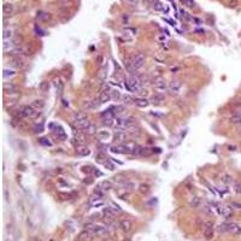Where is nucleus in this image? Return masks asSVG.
Listing matches in <instances>:
<instances>
[{"label":"nucleus","mask_w":241,"mask_h":241,"mask_svg":"<svg viewBox=\"0 0 241 241\" xmlns=\"http://www.w3.org/2000/svg\"><path fill=\"white\" fill-rule=\"evenodd\" d=\"M16 75V70L15 69H4V77L7 78V77H12Z\"/></svg>","instance_id":"obj_35"},{"label":"nucleus","mask_w":241,"mask_h":241,"mask_svg":"<svg viewBox=\"0 0 241 241\" xmlns=\"http://www.w3.org/2000/svg\"><path fill=\"white\" fill-rule=\"evenodd\" d=\"M217 232L218 233H232L235 235H240L241 234V225L238 223L234 222H225L222 223L217 227Z\"/></svg>","instance_id":"obj_1"},{"label":"nucleus","mask_w":241,"mask_h":241,"mask_svg":"<svg viewBox=\"0 0 241 241\" xmlns=\"http://www.w3.org/2000/svg\"><path fill=\"white\" fill-rule=\"evenodd\" d=\"M154 87H156V89H157L158 93L165 92L168 88H169V86H168V83L165 82L164 78H158L157 81L154 82Z\"/></svg>","instance_id":"obj_9"},{"label":"nucleus","mask_w":241,"mask_h":241,"mask_svg":"<svg viewBox=\"0 0 241 241\" xmlns=\"http://www.w3.org/2000/svg\"><path fill=\"white\" fill-rule=\"evenodd\" d=\"M122 102H123V104H124L125 106H128V105H133V104H135V99H133L130 95L125 94V95H123V97H122Z\"/></svg>","instance_id":"obj_25"},{"label":"nucleus","mask_w":241,"mask_h":241,"mask_svg":"<svg viewBox=\"0 0 241 241\" xmlns=\"http://www.w3.org/2000/svg\"><path fill=\"white\" fill-rule=\"evenodd\" d=\"M128 131H129V134H131V135H135V136H139L140 135V128L139 127H135V124L134 125H131V127H129L128 128Z\"/></svg>","instance_id":"obj_33"},{"label":"nucleus","mask_w":241,"mask_h":241,"mask_svg":"<svg viewBox=\"0 0 241 241\" xmlns=\"http://www.w3.org/2000/svg\"><path fill=\"white\" fill-rule=\"evenodd\" d=\"M87 118V115L84 112H75L74 113V120L75 122H80V120H83Z\"/></svg>","instance_id":"obj_29"},{"label":"nucleus","mask_w":241,"mask_h":241,"mask_svg":"<svg viewBox=\"0 0 241 241\" xmlns=\"http://www.w3.org/2000/svg\"><path fill=\"white\" fill-rule=\"evenodd\" d=\"M164 99H165V97L162 94V93H157V94H154L153 97H152V99H151V102L153 105H160V104H163L164 102Z\"/></svg>","instance_id":"obj_17"},{"label":"nucleus","mask_w":241,"mask_h":241,"mask_svg":"<svg viewBox=\"0 0 241 241\" xmlns=\"http://www.w3.org/2000/svg\"><path fill=\"white\" fill-rule=\"evenodd\" d=\"M135 105L139 107H147L149 105V102L146 98H136L135 99Z\"/></svg>","instance_id":"obj_21"},{"label":"nucleus","mask_w":241,"mask_h":241,"mask_svg":"<svg viewBox=\"0 0 241 241\" xmlns=\"http://www.w3.org/2000/svg\"><path fill=\"white\" fill-rule=\"evenodd\" d=\"M75 124H76V128H78V129H82L83 130L84 128H87L89 124H91V120H88V118H86L83 120H80V122H75Z\"/></svg>","instance_id":"obj_22"},{"label":"nucleus","mask_w":241,"mask_h":241,"mask_svg":"<svg viewBox=\"0 0 241 241\" xmlns=\"http://www.w3.org/2000/svg\"><path fill=\"white\" fill-rule=\"evenodd\" d=\"M140 191H141L142 193H147V192H149V186L147 185H141L140 186Z\"/></svg>","instance_id":"obj_49"},{"label":"nucleus","mask_w":241,"mask_h":241,"mask_svg":"<svg viewBox=\"0 0 241 241\" xmlns=\"http://www.w3.org/2000/svg\"><path fill=\"white\" fill-rule=\"evenodd\" d=\"M223 183H225V185H232L233 183V177L230 175H224L222 178Z\"/></svg>","instance_id":"obj_39"},{"label":"nucleus","mask_w":241,"mask_h":241,"mask_svg":"<svg viewBox=\"0 0 241 241\" xmlns=\"http://www.w3.org/2000/svg\"><path fill=\"white\" fill-rule=\"evenodd\" d=\"M83 133L84 134H87V135H93V134L97 133V127H95L93 123H91L87 128H84L83 129Z\"/></svg>","instance_id":"obj_26"},{"label":"nucleus","mask_w":241,"mask_h":241,"mask_svg":"<svg viewBox=\"0 0 241 241\" xmlns=\"http://www.w3.org/2000/svg\"><path fill=\"white\" fill-rule=\"evenodd\" d=\"M189 205H191V207H193V209H198V207H200V205H201V200H200V198H198V196H193V198L189 200Z\"/></svg>","instance_id":"obj_23"},{"label":"nucleus","mask_w":241,"mask_h":241,"mask_svg":"<svg viewBox=\"0 0 241 241\" xmlns=\"http://www.w3.org/2000/svg\"><path fill=\"white\" fill-rule=\"evenodd\" d=\"M111 97L113 100H116V102H118V100H122V94H120V91H117V89H112L111 91Z\"/></svg>","instance_id":"obj_31"},{"label":"nucleus","mask_w":241,"mask_h":241,"mask_svg":"<svg viewBox=\"0 0 241 241\" xmlns=\"http://www.w3.org/2000/svg\"><path fill=\"white\" fill-rule=\"evenodd\" d=\"M50 17H51V15L45 11H39L36 15V18L39 22H46L47 19H50Z\"/></svg>","instance_id":"obj_19"},{"label":"nucleus","mask_w":241,"mask_h":241,"mask_svg":"<svg viewBox=\"0 0 241 241\" xmlns=\"http://www.w3.org/2000/svg\"><path fill=\"white\" fill-rule=\"evenodd\" d=\"M33 106H34L36 110H41V109H44V107H45V102H44V100H41V99L35 100V102H33Z\"/></svg>","instance_id":"obj_34"},{"label":"nucleus","mask_w":241,"mask_h":241,"mask_svg":"<svg viewBox=\"0 0 241 241\" xmlns=\"http://www.w3.org/2000/svg\"><path fill=\"white\" fill-rule=\"evenodd\" d=\"M187 4H188V6L192 7V6L194 5V1H193V0H187Z\"/></svg>","instance_id":"obj_55"},{"label":"nucleus","mask_w":241,"mask_h":241,"mask_svg":"<svg viewBox=\"0 0 241 241\" xmlns=\"http://www.w3.org/2000/svg\"><path fill=\"white\" fill-rule=\"evenodd\" d=\"M13 11H15V6H13L12 4H10V2H5V4L2 5V12H4L5 17L11 16V15L13 13Z\"/></svg>","instance_id":"obj_14"},{"label":"nucleus","mask_w":241,"mask_h":241,"mask_svg":"<svg viewBox=\"0 0 241 241\" xmlns=\"http://www.w3.org/2000/svg\"><path fill=\"white\" fill-rule=\"evenodd\" d=\"M106 76H107V64H106L105 66H104V68H102V74H100V77H102V80H105V78H106Z\"/></svg>","instance_id":"obj_44"},{"label":"nucleus","mask_w":241,"mask_h":241,"mask_svg":"<svg viewBox=\"0 0 241 241\" xmlns=\"http://www.w3.org/2000/svg\"><path fill=\"white\" fill-rule=\"evenodd\" d=\"M104 165H105L106 168H109V170H113V169H115V165H113L112 163H110L109 160H106V162L104 163Z\"/></svg>","instance_id":"obj_47"},{"label":"nucleus","mask_w":241,"mask_h":241,"mask_svg":"<svg viewBox=\"0 0 241 241\" xmlns=\"http://www.w3.org/2000/svg\"><path fill=\"white\" fill-rule=\"evenodd\" d=\"M100 116H102V120H113V117H115V109L110 107V109L102 111L100 113Z\"/></svg>","instance_id":"obj_15"},{"label":"nucleus","mask_w":241,"mask_h":241,"mask_svg":"<svg viewBox=\"0 0 241 241\" xmlns=\"http://www.w3.org/2000/svg\"><path fill=\"white\" fill-rule=\"evenodd\" d=\"M102 216L106 217L107 220H113L115 216H116V212L112 210L110 206H107V207H104V210H102Z\"/></svg>","instance_id":"obj_18"},{"label":"nucleus","mask_w":241,"mask_h":241,"mask_svg":"<svg viewBox=\"0 0 241 241\" xmlns=\"http://www.w3.org/2000/svg\"><path fill=\"white\" fill-rule=\"evenodd\" d=\"M77 153L80 156H88L89 154V149H88V147H86V146H78L77 147Z\"/></svg>","instance_id":"obj_32"},{"label":"nucleus","mask_w":241,"mask_h":241,"mask_svg":"<svg viewBox=\"0 0 241 241\" xmlns=\"http://www.w3.org/2000/svg\"><path fill=\"white\" fill-rule=\"evenodd\" d=\"M42 130H44V125H42V124L35 125V127H34V131H35V133H41Z\"/></svg>","instance_id":"obj_50"},{"label":"nucleus","mask_w":241,"mask_h":241,"mask_svg":"<svg viewBox=\"0 0 241 241\" xmlns=\"http://www.w3.org/2000/svg\"><path fill=\"white\" fill-rule=\"evenodd\" d=\"M100 136H105V138H107V136H109V133H107V131H102V133H100Z\"/></svg>","instance_id":"obj_54"},{"label":"nucleus","mask_w":241,"mask_h":241,"mask_svg":"<svg viewBox=\"0 0 241 241\" xmlns=\"http://www.w3.org/2000/svg\"><path fill=\"white\" fill-rule=\"evenodd\" d=\"M100 105H102V102H100L99 98L98 99H93V100H86L83 102V109H86V110H95Z\"/></svg>","instance_id":"obj_6"},{"label":"nucleus","mask_w":241,"mask_h":241,"mask_svg":"<svg viewBox=\"0 0 241 241\" xmlns=\"http://www.w3.org/2000/svg\"><path fill=\"white\" fill-rule=\"evenodd\" d=\"M113 178H115V181H116V182H120V183H122V185L127 181V180H125V177L123 176V175H117V176H115Z\"/></svg>","instance_id":"obj_41"},{"label":"nucleus","mask_w":241,"mask_h":241,"mask_svg":"<svg viewBox=\"0 0 241 241\" xmlns=\"http://www.w3.org/2000/svg\"><path fill=\"white\" fill-rule=\"evenodd\" d=\"M112 153H116V154H124V153H130V149L125 146V145H123V144H117V145H115V146H111V149H110Z\"/></svg>","instance_id":"obj_4"},{"label":"nucleus","mask_w":241,"mask_h":241,"mask_svg":"<svg viewBox=\"0 0 241 241\" xmlns=\"http://www.w3.org/2000/svg\"><path fill=\"white\" fill-rule=\"evenodd\" d=\"M99 99H100L102 104L109 102H110V100L112 99L111 92H102V93H100V95H99Z\"/></svg>","instance_id":"obj_20"},{"label":"nucleus","mask_w":241,"mask_h":241,"mask_svg":"<svg viewBox=\"0 0 241 241\" xmlns=\"http://www.w3.org/2000/svg\"><path fill=\"white\" fill-rule=\"evenodd\" d=\"M40 142H41L42 145H46V146H51V145H52L50 141H47V139H41L40 140Z\"/></svg>","instance_id":"obj_52"},{"label":"nucleus","mask_w":241,"mask_h":241,"mask_svg":"<svg viewBox=\"0 0 241 241\" xmlns=\"http://www.w3.org/2000/svg\"><path fill=\"white\" fill-rule=\"evenodd\" d=\"M4 40H11L13 39V30L9 28H4Z\"/></svg>","instance_id":"obj_28"},{"label":"nucleus","mask_w":241,"mask_h":241,"mask_svg":"<svg viewBox=\"0 0 241 241\" xmlns=\"http://www.w3.org/2000/svg\"><path fill=\"white\" fill-rule=\"evenodd\" d=\"M122 186H123V189H124V191H128V192L135 189V183H134L133 181H125Z\"/></svg>","instance_id":"obj_27"},{"label":"nucleus","mask_w":241,"mask_h":241,"mask_svg":"<svg viewBox=\"0 0 241 241\" xmlns=\"http://www.w3.org/2000/svg\"><path fill=\"white\" fill-rule=\"evenodd\" d=\"M124 65H125V68H127V70L129 71L130 74L133 75V76H136V73H138V69L134 66L133 64V62H130L129 59H124Z\"/></svg>","instance_id":"obj_16"},{"label":"nucleus","mask_w":241,"mask_h":241,"mask_svg":"<svg viewBox=\"0 0 241 241\" xmlns=\"http://www.w3.org/2000/svg\"><path fill=\"white\" fill-rule=\"evenodd\" d=\"M204 236L207 240L213 238V222H211V221H207L204 223Z\"/></svg>","instance_id":"obj_5"},{"label":"nucleus","mask_w":241,"mask_h":241,"mask_svg":"<svg viewBox=\"0 0 241 241\" xmlns=\"http://www.w3.org/2000/svg\"><path fill=\"white\" fill-rule=\"evenodd\" d=\"M124 241H130V240H124Z\"/></svg>","instance_id":"obj_58"},{"label":"nucleus","mask_w":241,"mask_h":241,"mask_svg":"<svg viewBox=\"0 0 241 241\" xmlns=\"http://www.w3.org/2000/svg\"><path fill=\"white\" fill-rule=\"evenodd\" d=\"M151 153H152V151H151L149 147H142V149H141V152H140V156H142V157H149V156H151Z\"/></svg>","instance_id":"obj_37"},{"label":"nucleus","mask_w":241,"mask_h":241,"mask_svg":"<svg viewBox=\"0 0 241 241\" xmlns=\"http://www.w3.org/2000/svg\"><path fill=\"white\" fill-rule=\"evenodd\" d=\"M102 60H104V58H102V56H99L97 57V63H98V65H102Z\"/></svg>","instance_id":"obj_53"},{"label":"nucleus","mask_w":241,"mask_h":241,"mask_svg":"<svg viewBox=\"0 0 241 241\" xmlns=\"http://www.w3.org/2000/svg\"><path fill=\"white\" fill-rule=\"evenodd\" d=\"M234 191H235L238 194H241V185L240 183H235V186H234Z\"/></svg>","instance_id":"obj_48"},{"label":"nucleus","mask_w":241,"mask_h":241,"mask_svg":"<svg viewBox=\"0 0 241 241\" xmlns=\"http://www.w3.org/2000/svg\"><path fill=\"white\" fill-rule=\"evenodd\" d=\"M127 5H130V6H136L138 4H139V1L138 0H123Z\"/></svg>","instance_id":"obj_46"},{"label":"nucleus","mask_w":241,"mask_h":241,"mask_svg":"<svg viewBox=\"0 0 241 241\" xmlns=\"http://www.w3.org/2000/svg\"><path fill=\"white\" fill-rule=\"evenodd\" d=\"M229 149H230V151H234V149H235V146H229Z\"/></svg>","instance_id":"obj_57"},{"label":"nucleus","mask_w":241,"mask_h":241,"mask_svg":"<svg viewBox=\"0 0 241 241\" xmlns=\"http://www.w3.org/2000/svg\"><path fill=\"white\" fill-rule=\"evenodd\" d=\"M118 224H120V229L123 233H129L133 229V223L130 222L129 220H123Z\"/></svg>","instance_id":"obj_12"},{"label":"nucleus","mask_w":241,"mask_h":241,"mask_svg":"<svg viewBox=\"0 0 241 241\" xmlns=\"http://www.w3.org/2000/svg\"><path fill=\"white\" fill-rule=\"evenodd\" d=\"M229 207L232 209H236V210H241V203H238V201H232L229 204Z\"/></svg>","instance_id":"obj_42"},{"label":"nucleus","mask_w":241,"mask_h":241,"mask_svg":"<svg viewBox=\"0 0 241 241\" xmlns=\"http://www.w3.org/2000/svg\"><path fill=\"white\" fill-rule=\"evenodd\" d=\"M110 207H111L112 210H113V211H115L116 213H120V212H122V209H120V206L116 204V203H111V204H110Z\"/></svg>","instance_id":"obj_40"},{"label":"nucleus","mask_w":241,"mask_h":241,"mask_svg":"<svg viewBox=\"0 0 241 241\" xmlns=\"http://www.w3.org/2000/svg\"><path fill=\"white\" fill-rule=\"evenodd\" d=\"M23 65H24V62H23L22 58H19V57H15V58H13V60H12V66H15V68H22Z\"/></svg>","instance_id":"obj_30"},{"label":"nucleus","mask_w":241,"mask_h":241,"mask_svg":"<svg viewBox=\"0 0 241 241\" xmlns=\"http://www.w3.org/2000/svg\"><path fill=\"white\" fill-rule=\"evenodd\" d=\"M113 140H115L117 144H123V142H125V141H127V134H125V131H123V130H117V131L115 133V135H113Z\"/></svg>","instance_id":"obj_11"},{"label":"nucleus","mask_w":241,"mask_h":241,"mask_svg":"<svg viewBox=\"0 0 241 241\" xmlns=\"http://www.w3.org/2000/svg\"><path fill=\"white\" fill-rule=\"evenodd\" d=\"M151 115L157 116V117H162V116H163V113H157V112H151Z\"/></svg>","instance_id":"obj_56"},{"label":"nucleus","mask_w":241,"mask_h":241,"mask_svg":"<svg viewBox=\"0 0 241 241\" xmlns=\"http://www.w3.org/2000/svg\"><path fill=\"white\" fill-rule=\"evenodd\" d=\"M93 238H94V235H93L92 232H91L89 229L81 232L80 233V235H78V240L80 241H91Z\"/></svg>","instance_id":"obj_13"},{"label":"nucleus","mask_w":241,"mask_h":241,"mask_svg":"<svg viewBox=\"0 0 241 241\" xmlns=\"http://www.w3.org/2000/svg\"><path fill=\"white\" fill-rule=\"evenodd\" d=\"M89 230L92 232V234L94 236H98V238H105L106 235H109V229L104 225H98V224H94L89 228Z\"/></svg>","instance_id":"obj_2"},{"label":"nucleus","mask_w":241,"mask_h":241,"mask_svg":"<svg viewBox=\"0 0 241 241\" xmlns=\"http://www.w3.org/2000/svg\"><path fill=\"white\" fill-rule=\"evenodd\" d=\"M128 84L129 87L131 88V92L133 93H138L141 91V80H140L138 76H130L128 78Z\"/></svg>","instance_id":"obj_3"},{"label":"nucleus","mask_w":241,"mask_h":241,"mask_svg":"<svg viewBox=\"0 0 241 241\" xmlns=\"http://www.w3.org/2000/svg\"><path fill=\"white\" fill-rule=\"evenodd\" d=\"M133 64H134V66L139 70V69H141L144 65H145V56L142 54V53H138L136 56L134 57V59H133Z\"/></svg>","instance_id":"obj_8"},{"label":"nucleus","mask_w":241,"mask_h":241,"mask_svg":"<svg viewBox=\"0 0 241 241\" xmlns=\"http://www.w3.org/2000/svg\"><path fill=\"white\" fill-rule=\"evenodd\" d=\"M180 89H181V82L177 81V80H174L171 81L170 84H169V92L171 95H177L180 93Z\"/></svg>","instance_id":"obj_7"},{"label":"nucleus","mask_w":241,"mask_h":241,"mask_svg":"<svg viewBox=\"0 0 241 241\" xmlns=\"http://www.w3.org/2000/svg\"><path fill=\"white\" fill-rule=\"evenodd\" d=\"M4 87H5V89H6V92H9V93H13V92H16V86L15 84H12V83H10V86L7 83H5L4 84Z\"/></svg>","instance_id":"obj_38"},{"label":"nucleus","mask_w":241,"mask_h":241,"mask_svg":"<svg viewBox=\"0 0 241 241\" xmlns=\"http://www.w3.org/2000/svg\"><path fill=\"white\" fill-rule=\"evenodd\" d=\"M102 124L105 127H111V125L115 124V118L113 120H102Z\"/></svg>","instance_id":"obj_43"},{"label":"nucleus","mask_w":241,"mask_h":241,"mask_svg":"<svg viewBox=\"0 0 241 241\" xmlns=\"http://www.w3.org/2000/svg\"><path fill=\"white\" fill-rule=\"evenodd\" d=\"M127 33H130V35H135L136 34V29H134V28H125L124 29Z\"/></svg>","instance_id":"obj_51"},{"label":"nucleus","mask_w":241,"mask_h":241,"mask_svg":"<svg viewBox=\"0 0 241 241\" xmlns=\"http://www.w3.org/2000/svg\"><path fill=\"white\" fill-rule=\"evenodd\" d=\"M112 188H113V183L110 180H106V181H104L102 183V189L104 192H109V191H111Z\"/></svg>","instance_id":"obj_24"},{"label":"nucleus","mask_w":241,"mask_h":241,"mask_svg":"<svg viewBox=\"0 0 241 241\" xmlns=\"http://www.w3.org/2000/svg\"><path fill=\"white\" fill-rule=\"evenodd\" d=\"M115 127H116L118 130L127 129V128H128V125H127V120L123 118V117H120V116L116 117V118H115Z\"/></svg>","instance_id":"obj_10"},{"label":"nucleus","mask_w":241,"mask_h":241,"mask_svg":"<svg viewBox=\"0 0 241 241\" xmlns=\"http://www.w3.org/2000/svg\"><path fill=\"white\" fill-rule=\"evenodd\" d=\"M39 89H40L41 92H47V91L50 89V82H47V81H42L41 83L39 84Z\"/></svg>","instance_id":"obj_36"},{"label":"nucleus","mask_w":241,"mask_h":241,"mask_svg":"<svg viewBox=\"0 0 241 241\" xmlns=\"http://www.w3.org/2000/svg\"><path fill=\"white\" fill-rule=\"evenodd\" d=\"M115 115H120L124 112V106H115Z\"/></svg>","instance_id":"obj_45"}]
</instances>
